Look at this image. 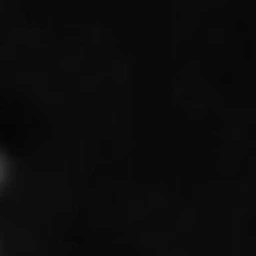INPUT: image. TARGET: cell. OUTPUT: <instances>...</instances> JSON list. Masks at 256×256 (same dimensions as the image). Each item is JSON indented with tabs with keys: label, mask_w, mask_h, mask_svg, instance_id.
Instances as JSON below:
<instances>
[{
	"label": "cell",
	"mask_w": 256,
	"mask_h": 256,
	"mask_svg": "<svg viewBox=\"0 0 256 256\" xmlns=\"http://www.w3.org/2000/svg\"><path fill=\"white\" fill-rule=\"evenodd\" d=\"M8 176H11L8 159H6V154L0 151V192H3V189H6V184H8Z\"/></svg>",
	"instance_id": "1"
}]
</instances>
